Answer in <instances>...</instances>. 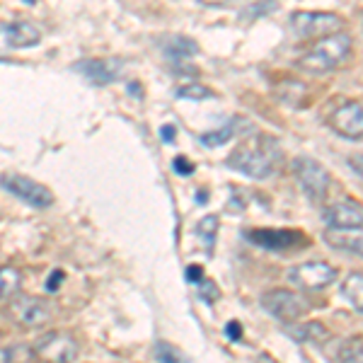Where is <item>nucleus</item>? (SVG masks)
<instances>
[{
  "instance_id": "f257e3e1",
  "label": "nucleus",
  "mask_w": 363,
  "mask_h": 363,
  "mask_svg": "<svg viewBox=\"0 0 363 363\" xmlns=\"http://www.w3.org/2000/svg\"><path fill=\"white\" fill-rule=\"evenodd\" d=\"M279 160V145L274 138L259 136L247 143H240L233 155L228 157V167L238 169V172L247 174L255 179H264L274 172Z\"/></svg>"
},
{
  "instance_id": "f8f14e48",
  "label": "nucleus",
  "mask_w": 363,
  "mask_h": 363,
  "mask_svg": "<svg viewBox=\"0 0 363 363\" xmlns=\"http://www.w3.org/2000/svg\"><path fill=\"white\" fill-rule=\"evenodd\" d=\"M75 70H80L90 83L109 85L124 73V63H121L119 58H90V61L78 63Z\"/></svg>"
},
{
  "instance_id": "39448f33",
  "label": "nucleus",
  "mask_w": 363,
  "mask_h": 363,
  "mask_svg": "<svg viewBox=\"0 0 363 363\" xmlns=\"http://www.w3.org/2000/svg\"><path fill=\"white\" fill-rule=\"evenodd\" d=\"M78 351V342L68 332H49L34 344V356L39 363H73Z\"/></svg>"
},
{
  "instance_id": "6e6552de",
  "label": "nucleus",
  "mask_w": 363,
  "mask_h": 363,
  "mask_svg": "<svg viewBox=\"0 0 363 363\" xmlns=\"http://www.w3.org/2000/svg\"><path fill=\"white\" fill-rule=\"evenodd\" d=\"M0 186H3L5 191H10L13 196L27 201L29 206L46 208L54 203V194H51L49 186L39 184V182H34L32 177H25V174H3V177H0Z\"/></svg>"
},
{
  "instance_id": "aec40b11",
  "label": "nucleus",
  "mask_w": 363,
  "mask_h": 363,
  "mask_svg": "<svg viewBox=\"0 0 363 363\" xmlns=\"http://www.w3.org/2000/svg\"><path fill=\"white\" fill-rule=\"evenodd\" d=\"M339 363H363V337H351L339 347Z\"/></svg>"
},
{
  "instance_id": "b1692460",
  "label": "nucleus",
  "mask_w": 363,
  "mask_h": 363,
  "mask_svg": "<svg viewBox=\"0 0 363 363\" xmlns=\"http://www.w3.org/2000/svg\"><path fill=\"white\" fill-rule=\"evenodd\" d=\"M177 97L182 99H194V102H201V99L213 97V90L201 83H189V85H182L177 87Z\"/></svg>"
},
{
  "instance_id": "4468645a",
  "label": "nucleus",
  "mask_w": 363,
  "mask_h": 363,
  "mask_svg": "<svg viewBox=\"0 0 363 363\" xmlns=\"http://www.w3.org/2000/svg\"><path fill=\"white\" fill-rule=\"evenodd\" d=\"M3 32H5L8 44L15 46V49H27V46L39 44V39H42V32H39V29L27 20L10 22V25H5Z\"/></svg>"
},
{
  "instance_id": "dca6fc26",
  "label": "nucleus",
  "mask_w": 363,
  "mask_h": 363,
  "mask_svg": "<svg viewBox=\"0 0 363 363\" xmlns=\"http://www.w3.org/2000/svg\"><path fill=\"white\" fill-rule=\"evenodd\" d=\"M342 294L351 303V308H354L356 313L363 315V274L361 272H354V274H349V277L344 279Z\"/></svg>"
},
{
  "instance_id": "7ed1b4c3",
  "label": "nucleus",
  "mask_w": 363,
  "mask_h": 363,
  "mask_svg": "<svg viewBox=\"0 0 363 363\" xmlns=\"http://www.w3.org/2000/svg\"><path fill=\"white\" fill-rule=\"evenodd\" d=\"M344 27V20L335 13H318V10H298L291 15V29L301 39H327L332 34H339Z\"/></svg>"
},
{
  "instance_id": "f3484780",
  "label": "nucleus",
  "mask_w": 363,
  "mask_h": 363,
  "mask_svg": "<svg viewBox=\"0 0 363 363\" xmlns=\"http://www.w3.org/2000/svg\"><path fill=\"white\" fill-rule=\"evenodd\" d=\"M20 286H22V277L20 272L13 267H0V303L10 301L20 294Z\"/></svg>"
},
{
  "instance_id": "a878e982",
  "label": "nucleus",
  "mask_w": 363,
  "mask_h": 363,
  "mask_svg": "<svg viewBox=\"0 0 363 363\" xmlns=\"http://www.w3.org/2000/svg\"><path fill=\"white\" fill-rule=\"evenodd\" d=\"M174 172H179L182 174V177H186V174H191V172H194V165H191V162L189 160H186V157H174Z\"/></svg>"
},
{
  "instance_id": "f03ea898",
  "label": "nucleus",
  "mask_w": 363,
  "mask_h": 363,
  "mask_svg": "<svg viewBox=\"0 0 363 363\" xmlns=\"http://www.w3.org/2000/svg\"><path fill=\"white\" fill-rule=\"evenodd\" d=\"M351 44H354V39H351V34L347 32H339L327 39H320V42L298 61V66L303 70H308V73H327V70H335L351 56Z\"/></svg>"
},
{
  "instance_id": "c756f323",
  "label": "nucleus",
  "mask_w": 363,
  "mask_h": 363,
  "mask_svg": "<svg viewBox=\"0 0 363 363\" xmlns=\"http://www.w3.org/2000/svg\"><path fill=\"white\" fill-rule=\"evenodd\" d=\"M201 267H189V269H186V279H189V281H203L201 279Z\"/></svg>"
},
{
  "instance_id": "ddd939ff",
  "label": "nucleus",
  "mask_w": 363,
  "mask_h": 363,
  "mask_svg": "<svg viewBox=\"0 0 363 363\" xmlns=\"http://www.w3.org/2000/svg\"><path fill=\"white\" fill-rule=\"evenodd\" d=\"M247 240L264 250H289L294 245L303 242V233L298 230H274V228H257V230L247 233Z\"/></svg>"
},
{
  "instance_id": "a211bd4d",
  "label": "nucleus",
  "mask_w": 363,
  "mask_h": 363,
  "mask_svg": "<svg viewBox=\"0 0 363 363\" xmlns=\"http://www.w3.org/2000/svg\"><path fill=\"white\" fill-rule=\"evenodd\" d=\"M238 124H240V119H230L223 128H218V131L203 133V136H201V143L206 145V148H218V145L228 143V140L235 136V133H238Z\"/></svg>"
},
{
  "instance_id": "412c9836",
  "label": "nucleus",
  "mask_w": 363,
  "mask_h": 363,
  "mask_svg": "<svg viewBox=\"0 0 363 363\" xmlns=\"http://www.w3.org/2000/svg\"><path fill=\"white\" fill-rule=\"evenodd\" d=\"M196 51H199V46L186 37H174L165 44V54L169 58H177V61L179 58H186V56H194Z\"/></svg>"
},
{
  "instance_id": "4be33fe9",
  "label": "nucleus",
  "mask_w": 363,
  "mask_h": 363,
  "mask_svg": "<svg viewBox=\"0 0 363 363\" xmlns=\"http://www.w3.org/2000/svg\"><path fill=\"white\" fill-rule=\"evenodd\" d=\"M216 230H218V216H206V218L199 220L196 225V235L203 242V247L211 250L216 242Z\"/></svg>"
},
{
  "instance_id": "c85d7f7f",
  "label": "nucleus",
  "mask_w": 363,
  "mask_h": 363,
  "mask_svg": "<svg viewBox=\"0 0 363 363\" xmlns=\"http://www.w3.org/2000/svg\"><path fill=\"white\" fill-rule=\"evenodd\" d=\"M160 133H162V140H165V143H172L174 136H177V128L167 124V126H162V128H160Z\"/></svg>"
},
{
  "instance_id": "2eb2a0df",
  "label": "nucleus",
  "mask_w": 363,
  "mask_h": 363,
  "mask_svg": "<svg viewBox=\"0 0 363 363\" xmlns=\"http://www.w3.org/2000/svg\"><path fill=\"white\" fill-rule=\"evenodd\" d=\"M289 335L296 339V342H313L320 344L330 337V330H327L322 322H303V325H291Z\"/></svg>"
},
{
  "instance_id": "6ab92c4d",
  "label": "nucleus",
  "mask_w": 363,
  "mask_h": 363,
  "mask_svg": "<svg viewBox=\"0 0 363 363\" xmlns=\"http://www.w3.org/2000/svg\"><path fill=\"white\" fill-rule=\"evenodd\" d=\"M325 240H327V245H332V247L347 250L351 255L363 257V235H339V233H332V235H327Z\"/></svg>"
},
{
  "instance_id": "9d476101",
  "label": "nucleus",
  "mask_w": 363,
  "mask_h": 363,
  "mask_svg": "<svg viewBox=\"0 0 363 363\" xmlns=\"http://www.w3.org/2000/svg\"><path fill=\"white\" fill-rule=\"evenodd\" d=\"M330 126L344 138H351V140L363 138V104L361 102L342 104V107L332 112Z\"/></svg>"
},
{
  "instance_id": "423d86ee",
  "label": "nucleus",
  "mask_w": 363,
  "mask_h": 363,
  "mask_svg": "<svg viewBox=\"0 0 363 363\" xmlns=\"http://www.w3.org/2000/svg\"><path fill=\"white\" fill-rule=\"evenodd\" d=\"M262 308H264L269 315H274L277 320L294 325L298 318L306 315L308 303L303 301V296H298L289 289H274L262 296Z\"/></svg>"
},
{
  "instance_id": "7c9ffc66",
  "label": "nucleus",
  "mask_w": 363,
  "mask_h": 363,
  "mask_svg": "<svg viewBox=\"0 0 363 363\" xmlns=\"http://www.w3.org/2000/svg\"><path fill=\"white\" fill-rule=\"evenodd\" d=\"M225 330H228V337H230V339H240V325H238V322H230Z\"/></svg>"
},
{
  "instance_id": "20e7f679",
  "label": "nucleus",
  "mask_w": 363,
  "mask_h": 363,
  "mask_svg": "<svg viewBox=\"0 0 363 363\" xmlns=\"http://www.w3.org/2000/svg\"><path fill=\"white\" fill-rule=\"evenodd\" d=\"M294 174H296L298 184L303 186V191L308 194V199H313L315 203L325 201L327 191H330V184H332V177L322 162L313 160V157H296Z\"/></svg>"
},
{
  "instance_id": "1a4fd4ad",
  "label": "nucleus",
  "mask_w": 363,
  "mask_h": 363,
  "mask_svg": "<svg viewBox=\"0 0 363 363\" xmlns=\"http://www.w3.org/2000/svg\"><path fill=\"white\" fill-rule=\"evenodd\" d=\"M10 310H13V318L20 322V325H27V327H42L51 320V315H54V308H51L49 301L34 298V296L15 298Z\"/></svg>"
},
{
  "instance_id": "0eeeda50",
  "label": "nucleus",
  "mask_w": 363,
  "mask_h": 363,
  "mask_svg": "<svg viewBox=\"0 0 363 363\" xmlns=\"http://www.w3.org/2000/svg\"><path fill=\"white\" fill-rule=\"evenodd\" d=\"M337 267L327 264V262H303L289 272V281L303 291H322L337 281Z\"/></svg>"
},
{
  "instance_id": "5701e85b",
  "label": "nucleus",
  "mask_w": 363,
  "mask_h": 363,
  "mask_svg": "<svg viewBox=\"0 0 363 363\" xmlns=\"http://www.w3.org/2000/svg\"><path fill=\"white\" fill-rule=\"evenodd\" d=\"M153 351H155V359L160 363H189L177 347H172V344H167V342H157Z\"/></svg>"
},
{
  "instance_id": "9b49d317",
  "label": "nucleus",
  "mask_w": 363,
  "mask_h": 363,
  "mask_svg": "<svg viewBox=\"0 0 363 363\" xmlns=\"http://www.w3.org/2000/svg\"><path fill=\"white\" fill-rule=\"evenodd\" d=\"M325 223L332 230H356V228H363V203L354 201V199L332 203L325 211Z\"/></svg>"
},
{
  "instance_id": "393cba45",
  "label": "nucleus",
  "mask_w": 363,
  "mask_h": 363,
  "mask_svg": "<svg viewBox=\"0 0 363 363\" xmlns=\"http://www.w3.org/2000/svg\"><path fill=\"white\" fill-rule=\"evenodd\" d=\"M199 296H201L203 301L213 303L216 298H218V289H216L211 281H199Z\"/></svg>"
},
{
  "instance_id": "cd10ccee",
  "label": "nucleus",
  "mask_w": 363,
  "mask_h": 363,
  "mask_svg": "<svg viewBox=\"0 0 363 363\" xmlns=\"http://www.w3.org/2000/svg\"><path fill=\"white\" fill-rule=\"evenodd\" d=\"M61 281H63V272H58V269L51 272V279L46 281V291H56V286L61 284Z\"/></svg>"
},
{
  "instance_id": "bb28decb",
  "label": "nucleus",
  "mask_w": 363,
  "mask_h": 363,
  "mask_svg": "<svg viewBox=\"0 0 363 363\" xmlns=\"http://www.w3.org/2000/svg\"><path fill=\"white\" fill-rule=\"evenodd\" d=\"M349 165L351 169H356V172L363 177V153H356V155H349Z\"/></svg>"
}]
</instances>
